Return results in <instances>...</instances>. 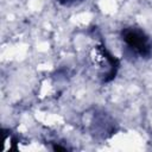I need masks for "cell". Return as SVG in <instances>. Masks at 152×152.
<instances>
[{
  "instance_id": "obj_1",
  "label": "cell",
  "mask_w": 152,
  "mask_h": 152,
  "mask_svg": "<svg viewBox=\"0 0 152 152\" xmlns=\"http://www.w3.org/2000/svg\"><path fill=\"white\" fill-rule=\"evenodd\" d=\"M122 39L129 49H132L134 52L139 53L140 56H146L151 51L148 37L144 33V31L139 28L135 27L125 28L122 31Z\"/></svg>"
},
{
  "instance_id": "obj_2",
  "label": "cell",
  "mask_w": 152,
  "mask_h": 152,
  "mask_svg": "<svg viewBox=\"0 0 152 152\" xmlns=\"http://www.w3.org/2000/svg\"><path fill=\"white\" fill-rule=\"evenodd\" d=\"M58 1H61V2H63V4H68V2H71V1H74V0H58Z\"/></svg>"
}]
</instances>
